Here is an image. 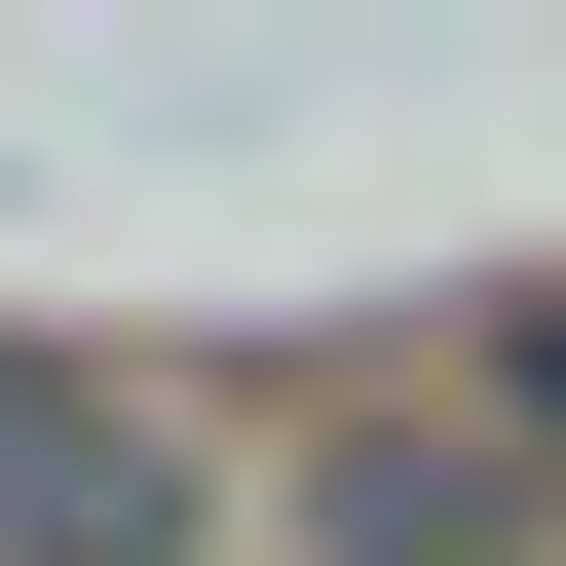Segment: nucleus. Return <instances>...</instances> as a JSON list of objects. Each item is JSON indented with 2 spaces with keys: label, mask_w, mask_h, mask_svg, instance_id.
Listing matches in <instances>:
<instances>
[{
  "label": "nucleus",
  "mask_w": 566,
  "mask_h": 566,
  "mask_svg": "<svg viewBox=\"0 0 566 566\" xmlns=\"http://www.w3.org/2000/svg\"><path fill=\"white\" fill-rule=\"evenodd\" d=\"M491 378H528V416H566V303H491Z\"/></svg>",
  "instance_id": "f03ea898"
},
{
  "label": "nucleus",
  "mask_w": 566,
  "mask_h": 566,
  "mask_svg": "<svg viewBox=\"0 0 566 566\" xmlns=\"http://www.w3.org/2000/svg\"><path fill=\"white\" fill-rule=\"evenodd\" d=\"M0 528H39V566H189V453L76 416V378H0Z\"/></svg>",
  "instance_id": "f257e3e1"
}]
</instances>
